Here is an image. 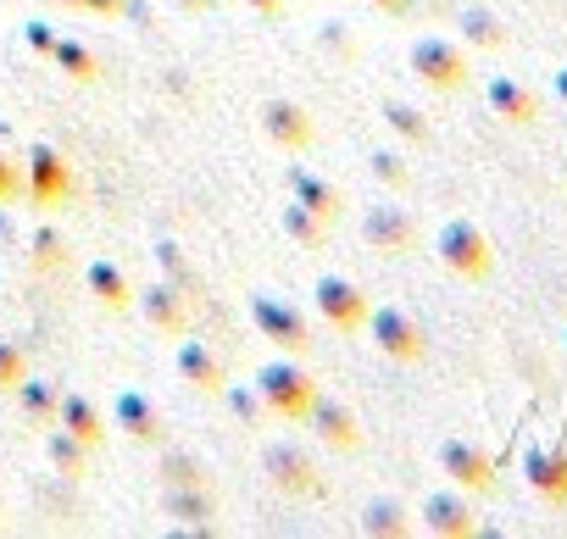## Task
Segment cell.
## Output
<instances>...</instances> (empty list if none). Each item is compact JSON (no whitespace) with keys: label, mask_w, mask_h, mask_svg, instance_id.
<instances>
[{"label":"cell","mask_w":567,"mask_h":539,"mask_svg":"<svg viewBox=\"0 0 567 539\" xmlns=\"http://www.w3.org/2000/svg\"><path fill=\"white\" fill-rule=\"evenodd\" d=\"M256 390H261V401L284 417V423H307L312 417V406H318V379L307 373V367H296V362H267L261 367V379H256Z\"/></svg>","instance_id":"obj_1"},{"label":"cell","mask_w":567,"mask_h":539,"mask_svg":"<svg viewBox=\"0 0 567 539\" xmlns=\"http://www.w3.org/2000/svg\"><path fill=\"white\" fill-rule=\"evenodd\" d=\"M440 261L451 267L456 279L478 284V279H489L495 250H489V239H484L473 222H445V228H440Z\"/></svg>","instance_id":"obj_2"},{"label":"cell","mask_w":567,"mask_h":539,"mask_svg":"<svg viewBox=\"0 0 567 539\" xmlns=\"http://www.w3.org/2000/svg\"><path fill=\"white\" fill-rule=\"evenodd\" d=\"M412 73H417L429 90L456 95V90L467 84V56H462L456 45H445V40H417V45H412Z\"/></svg>","instance_id":"obj_3"},{"label":"cell","mask_w":567,"mask_h":539,"mask_svg":"<svg viewBox=\"0 0 567 539\" xmlns=\"http://www.w3.org/2000/svg\"><path fill=\"white\" fill-rule=\"evenodd\" d=\"M318 312L329 318L334 334L351 340V334L368 329V312H373V307H368V296H362L357 284H346V279H318Z\"/></svg>","instance_id":"obj_4"},{"label":"cell","mask_w":567,"mask_h":539,"mask_svg":"<svg viewBox=\"0 0 567 539\" xmlns=\"http://www.w3.org/2000/svg\"><path fill=\"white\" fill-rule=\"evenodd\" d=\"M368 329H373L379 351H384V356H395V362H423V356H429V340H423V329H417L406 312H395V307H379V312H368Z\"/></svg>","instance_id":"obj_5"},{"label":"cell","mask_w":567,"mask_h":539,"mask_svg":"<svg viewBox=\"0 0 567 539\" xmlns=\"http://www.w3.org/2000/svg\"><path fill=\"white\" fill-rule=\"evenodd\" d=\"M256 323H261V334L267 340H278L290 356H307L312 351V334H307V318L290 307V301H278V296H256Z\"/></svg>","instance_id":"obj_6"},{"label":"cell","mask_w":567,"mask_h":539,"mask_svg":"<svg viewBox=\"0 0 567 539\" xmlns=\"http://www.w3.org/2000/svg\"><path fill=\"white\" fill-rule=\"evenodd\" d=\"M440 467H445L462 489H473V495H489V489H495V462H489L478 445H467V439H445V445H440Z\"/></svg>","instance_id":"obj_7"},{"label":"cell","mask_w":567,"mask_h":539,"mask_svg":"<svg viewBox=\"0 0 567 539\" xmlns=\"http://www.w3.org/2000/svg\"><path fill=\"white\" fill-rule=\"evenodd\" d=\"M261 128L284 145V151H307L312 139H318V128H312V112H301V106H290V101H272L267 112H261Z\"/></svg>","instance_id":"obj_8"},{"label":"cell","mask_w":567,"mask_h":539,"mask_svg":"<svg viewBox=\"0 0 567 539\" xmlns=\"http://www.w3.org/2000/svg\"><path fill=\"white\" fill-rule=\"evenodd\" d=\"M412 239H417V222H412L406 211H395V206H379V211L368 217V245H373V250L395 256V250H412Z\"/></svg>","instance_id":"obj_9"},{"label":"cell","mask_w":567,"mask_h":539,"mask_svg":"<svg viewBox=\"0 0 567 539\" xmlns=\"http://www.w3.org/2000/svg\"><path fill=\"white\" fill-rule=\"evenodd\" d=\"M528 484L539 489V500L567 506V450H528Z\"/></svg>","instance_id":"obj_10"},{"label":"cell","mask_w":567,"mask_h":539,"mask_svg":"<svg viewBox=\"0 0 567 539\" xmlns=\"http://www.w3.org/2000/svg\"><path fill=\"white\" fill-rule=\"evenodd\" d=\"M68 195H73V167L56 151H40L34 156V206H62Z\"/></svg>","instance_id":"obj_11"},{"label":"cell","mask_w":567,"mask_h":539,"mask_svg":"<svg viewBox=\"0 0 567 539\" xmlns=\"http://www.w3.org/2000/svg\"><path fill=\"white\" fill-rule=\"evenodd\" d=\"M484 95H489V106H495L506 123H517V128L539 117V101H534L523 84H512V79H489V90H484Z\"/></svg>","instance_id":"obj_12"},{"label":"cell","mask_w":567,"mask_h":539,"mask_svg":"<svg viewBox=\"0 0 567 539\" xmlns=\"http://www.w3.org/2000/svg\"><path fill=\"white\" fill-rule=\"evenodd\" d=\"M178 373H184V384H195V390H223V362L206 351V345H195V340H184L178 345Z\"/></svg>","instance_id":"obj_13"},{"label":"cell","mask_w":567,"mask_h":539,"mask_svg":"<svg viewBox=\"0 0 567 539\" xmlns=\"http://www.w3.org/2000/svg\"><path fill=\"white\" fill-rule=\"evenodd\" d=\"M84 279H90V290L101 296L106 312H128V307H134V290H128V279L117 273L112 261H90V267H84Z\"/></svg>","instance_id":"obj_14"},{"label":"cell","mask_w":567,"mask_h":539,"mask_svg":"<svg viewBox=\"0 0 567 539\" xmlns=\"http://www.w3.org/2000/svg\"><path fill=\"white\" fill-rule=\"evenodd\" d=\"M307 423H318V428H323V439H329V445H340V450H357V445H362L357 417H351L346 406L323 401V395H318V406H312V417H307Z\"/></svg>","instance_id":"obj_15"},{"label":"cell","mask_w":567,"mask_h":539,"mask_svg":"<svg viewBox=\"0 0 567 539\" xmlns=\"http://www.w3.org/2000/svg\"><path fill=\"white\" fill-rule=\"evenodd\" d=\"M62 423H68V439H79L84 450H95V445L106 439V423H101V412H95L90 401H79V395H68V401H62Z\"/></svg>","instance_id":"obj_16"},{"label":"cell","mask_w":567,"mask_h":539,"mask_svg":"<svg viewBox=\"0 0 567 539\" xmlns=\"http://www.w3.org/2000/svg\"><path fill=\"white\" fill-rule=\"evenodd\" d=\"M423 517H429V528L434 533H451V539H462V533H473L478 522H473V511L462 506V500H451V495H434L429 506H423Z\"/></svg>","instance_id":"obj_17"},{"label":"cell","mask_w":567,"mask_h":539,"mask_svg":"<svg viewBox=\"0 0 567 539\" xmlns=\"http://www.w3.org/2000/svg\"><path fill=\"white\" fill-rule=\"evenodd\" d=\"M296 189H301V200H307L318 217H340V189H334V184H318L312 173H296Z\"/></svg>","instance_id":"obj_18"},{"label":"cell","mask_w":567,"mask_h":539,"mask_svg":"<svg viewBox=\"0 0 567 539\" xmlns=\"http://www.w3.org/2000/svg\"><path fill=\"white\" fill-rule=\"evenodd\" d=\"M272 467H284V473H278V484H290V489H312V462H307L301 450H290V445L272 450Z\"/></svg>","instance_id":"obj_19"},{"label":"cell","mask_w":567,"mask_h":539,"mask_svg":"<svg viewBox=\"0 0 567 539\" xmlns=\"http://www.w3.org/2000/svg\"><path fill=\"white\" fill-rule=\"evenodd\" d=\"M145 301H151V312H156V329H162V334H184V307H178L167 290H151Z\"/></svg>","instance_id":"obj_20"},{"label":"cell","mask_w":567,"mask_h":539,"mask_svg":"<svg viewBox=\"0 0 567 539\" xmlns=\"http://www.w3.org/2000/svg\"><path fill=\"white\" fill-rule=\"evenodd\" d=\"M117 417H123V423H134V434H140V439H156V412H151L140 395H123V401H117Z\"/></svg>","instance_id":"obj_21"},{"label":"cell","mask_w":567,"mask_h":539,"mask_svg":"<svg viewBox=\"0 0 567 539\" xmlns=\"http://www.w3.org/2000/svg\"><path fill=\"white\" fill-rule=\"evenodd\" d=\"M23 384H29V362H23V351L0 345V390H23Z\"/></svg>","instance_id":"obj_22"},{"label":"cell","mask_w":567,"mask_h":539,"mask_svg":"<svg viewBox=\"0 0 567 539\" xmlns=\"http://www.w3.org/2000/svg\"><path fill=\"white\" fill-rule=\"evenodd\" d=\"M467 40H478V45H501L506 34L495 29V18H484V12H467Z\"/></svg>","instance_id":"obj_23"},{"label":"cell","mask_w":567,"mask_h":539,"mask_svg":"<svg viewBox=\"0 0 567 539\" xmlns=\"http://www.w3.org/2000/svg\"><path fill=\"white\" fill-rule=\"evenodd\" d=\"M406 522H401V506H373L368 511V533H401Z\"/></svg>","instance_id":"obj_24"},{"label":"cell","mask_w":567,"mask_h":539,"mask_svg":"<svg viewBox=\"0 0 567 539\" xmlns=\"http://www.w3.org/2000/svg\"><path fill=\"white\" fill-rule=\"evenodd\" d=\"M56 56H62V68H73V79H95V56H90V51H79V45H62Z\"/></svg>","instance_id":"obj_25"},{"label":"cell","mask_w":567,"mask_h":539,"mask_svg":"<svg viewBox=\"0 0 567 539\" xmlns=\"http://www.w3.org/2000/svg\"><path fill=\"white\" fill-rule=\"evenodd\" d=\"M390 123H395V128H401L406 139H417V145L429 139V128H423V117H417V112H406V106H395V112H390Z\"/></svg>","instance_id":"obj_26"},{"label":"cell","mask_w":567,"mask_h":539,"mask_svg":"<svg viewBox=\"0 0 567 539\" xmlns=\"http://www.w3.org/2000/svg\"><path fill=\"white\" fill-rule=\"evenodd\" d=\"M12 195H18V173H12V162H7V156H0V206H7Z\"/></svg>","instance_id":"obj_27"},{"label":"cell","mask_w":567,"mask_h":539,"mask_svg":"<svg viewBox=\"0 0 567 539\" xmlns=\"http://www.w3.org/2000/svg\"><path fill=\"white\" fill-rule=\"evenodd\" d=\"M73 7H84V12H101V18H112V12H117V0H73Z\"/></svg>","instance_id":"obj_28"},{"label":"cell","mask_w":567,"mask_h":539,"mask_svg":"<svg viewBox=\"0 0 567 539\" xmlns=\"http://www.w3.org/2000/svg\"><path fill=\"white\" fill-rule=\"evenodd\" d=\"M379 7H384L390 18H406V12H412V0H379Z\"/></svg>","instance_id":"obj_29"},{"label":"cell","mask_w":567,"mask_h":539,"mask_svg":"<svg viewBox=\"0 0 567 539\" xmlns=\"http://www.w3.org/2000/svg\"><path fill=\"white\" fill-rule=\"evenodd\" d=\"M250 7H261L267 18H278V0H250Z\"/></svg>","instance_id":"obj_30"},{"label":"cell","mask_w":567,"mask_h":539,"mask_svg":"<svg viewBox=\"0 0 567 539\" xmlns=\"http://www.w3.org/2000/svg\"><path fill=\"white\" fill-rule=\"evenodd\" d=\"M556 95H561V101H567V73H556Z\"/></svg>","instance_id":"obj_31"}]
</instances>
